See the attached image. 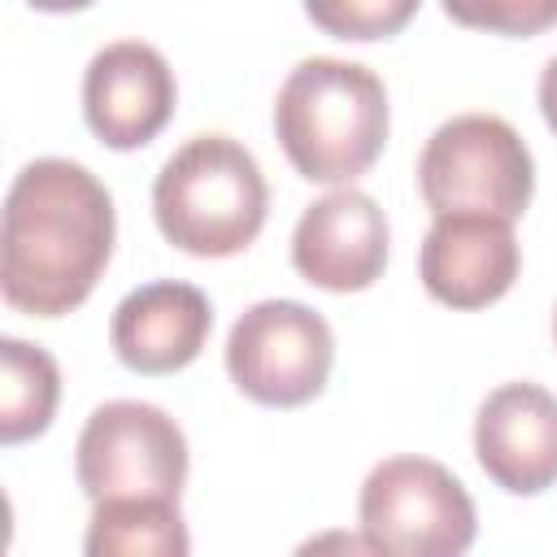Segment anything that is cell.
I'll list each match as a JSON object with an SVG mask.
<instances>
[{
	"instance_id": "cell-1",
	"label": "cell",
	"mask_w": 557,
	"mask_h": 557,
	"mask_svg": "<svg viewBox=\"0 0 557 557\" xmlns=\"http://www.w3.org/2000/svg\"><path fill=\"white\" fill-rule=\"evenodd\" d=\"M117 239L109 187L78 161L39 157L17 170L0 226L4 305L30 318L74 313L100 283Z\"/></svg>"
},
{
	"instance_id": "cell-2",
	"label": "cell",
	"mask_w": 557,
	"mask_h": 557,
	"mask_svg": "<svg viewBox=\"0 0 557 557\" xmlns=\"http://www.w3.org/2000/svg\"><path fill=\"white\" fill-rule=\"evenodd\" d=\"M387 126V87L361 61L305 57L274 96V135L309 183H357L383 157Z\"/></svg>"
},
{
	"instance_id": "cell-3",
	"label": "cell",
	"mask_w": 557,
	"mask_h": 557,
	"mask_svg": "<svg viewBox=\"0 0 557 557\" xmlns=\"http://www.w3.org/2000/svg\"><path fill=\"white\" fill-rule=\"evenodd\" d=\"M270 209L257 157L231 135H191L152 183V218L165 244L191 257L244 252Z\"/></svg>"
},
{
	"instance_id": "cell-4",
	"label": "cell",
	"mask_w": 557,
	"mask_h": 557,
	"mask_svg": "<svg viewBox=\"0 0 557 557\" xmlns=\"http://www.w3.org/2000/svg\"><path fill=\"white\" fill-rule=\"evenodd\" d=\"M418 187L426 209L492 213L518 222L535 191V161L527 139L496 113H461L435 126L418 157Z\"/></svg>"
},
{
	"instance_id": "cell-5",
	"label": "cell",
	"mask_w": 557,
	"mask_h": 557,
	"mask_svg": "<svg viewBox=\"0 0 557 557\" xmlns=\"http://www.w3.org/2000/svg\"><path fill=\"white\" fill-rule=\"evenodd\" d=\"M357 518L366 548L387 557H457L479 531L470 492L431 457L379 461L361 483Z\"/></svg>"
},
{
	"instance_id": "cell-6",
	"label": "cell",
	"mask_w": 557,
	"mask_h": 557,
	"mask_svg": "<svg viewBox=\"0 0 557 557\" xmlns=\"http://www.w3.org/2000/svg\"><path fill=\"white\" fill-rule=\"evenodd\" d=\"M335 366L326 318L300 300H257L226 335L231 383L270 409H296L322 396Z\"/></svg>"
},
{
	"instance_id": "cell-7",
	"label": "cell",
	"mask_w": 557,
	"mask_h": 557,
	"mask_svg": "<svg viewBox=\"0 0 557 557\" xmlns=\"http://www.w3.org/2000/svg\"><path fill=\"white\" fill-rule=\"evenodd\" d=\"M74 474L91 505L113 496L178 500L187 483V435L148 400H109L78 431Z\"/></svg>"
},
{
	"instance_id": "cell-8",
	"label": "cell",
	"mask_w": 557,
	"mask_h": 557,
	"mask_svg": "<svg viewBox=\"0 0 557 557\" xmlns=\"http://www.w3.org/2000/svg\"><path fill=\"white\" fill-rule=\"evenodd\" d=\"M178 83L170 61L139 39L100 48L83 70V117L104 148L131 152L152 144L174 117Z\"/></svg>"
},
{
	"instance_id": "cell-9",
	"label": "cell",
	"mask_w": 557,
	"mask_h": 557,
	"mask_svg": "<svg viewBox=\"0 0 557 557\" xmlns=\"http://www.w3.org/2000/svg\"><path fill=\"white\" fill-rule=\"evenodd\" d=\"M387 244L392 231L379 200L348 183L318 196L300 213L292 231V265L305 283L322 292H366L383 278Z\"/></svg>"
},
{
	"instance_id": "cell-10",
	"label": "cell",
	"mask_w": 557,
	"mask_h": 557,
	"mask_svg": "<svg viewBox=\"0 0 557 557\" xmlns=\"http://www.w3.org/2000/svg\"><path fill=\"white\" fill-rule=\"evenodd\" d=\"M522 265V248L509 218L492 213H440L418 248L422 287L448 309L496 305Z\"/></svg>"
},
{
	"instance_id": "cell-11",
	"label": "cell",
	"mask_w": 557,
	"mask_h": 557,
	"mask_svg": "<svg viewBox=\"0 0 557 557\" xmlns=\"http://www.w3.org/2000/svg\"><path fill=\"white\" fill-rule=\"evenodd\" d=\"M474 457L509 496H540L557 483V396L540 383H500L474 413Z\"/></svg>"
},
{
	"instance_id": "cell-12",
	"label": "cell",
	"mask_w": 557,
	"mask_h": 557,
	"mask_svg": "<svg viewBox=\"0 0 557 557\" xmlns=\"http://www.w3.org/2000/svg\"><path fill=\"white\" fill-rule=\"evenodd\" d=\"M213 331V305L200 287L157 278L126 292L109 322L117 361L135 374H174L200 357Z\"/></svg>"
},
{
	"instance_id": "cell-13",
	"label": "cell",
	"mask_w": 557,
	"mask_h": 557,
	"mask_svg": "<svg viewBox=\"0 0 557 557\" xmlns=\"http://www.w3.org/2000/svg\"><path fill=\"white\" fill-rule=\"evenodd\" d=\"M87 557H187L191 535L170 496H113L96 500L87 540Z\"/></svg>"
},
{
	"instance_id": "cell-14",
	"label": "cell",
	"mask_w": 557,
	"mask_h": 557,
	"mask_svg": "<svg viewBox=\"0 0 557 557\" xmlns=\"http://www.w3.org/2000/svg\"><path fill=\"white\" fill-rule=\"evenodd\" d=\"M57 400H61V370L52 352L17 335H4L0 339V440L13 448L44 435L57 418Z\"/></svg>"
},
{
	"instance_id": "cell-15",
	"label": "cell",
	"mask_w": 557,
	"mask_h": 557,
	"mask_svg": "<svg viewBox=\"0 0 557 557\" xmlns=\"http://www.w3.org/2000/svg\"><path fill=\"white\" fill-rule=\"evenodd\" d=\"M418 4L422 0H305V13L331 39L370 44L400 35L413 22Z\"/></svg>"
},
{
	"instance_id": "cell-16",
	"label": "cell",
	"mask_w": 557,
	"mask_h": 557,
	"mask_svg": "<svg viewBox=\"0 0 557 557\" xmlns=\"http://www.w3.org/2000/svg\"><path fill=\"white\" fill-rule=\"evenodd\" d=\"M457 26L531 39L557 26V0H440Z\"/></svg>"
},
{
	"instance_id": "cell-17",
	"label": "cell",
	"mask_w": 557,
	"mask_h": 557,
	"mask_svg": "<svg viewBox=\"0 0 557 557\" xmlns=\"http://www.w3.org/2000/svg\"><path fill=\"white\" fill-rule=\"evenodd\" d=\"M540 113H544V122H548V131L557 135V57L544 65V74H540Z\"/></svg>"
},
{
	"instance_id": "cell-18",
	"label": "cell",
	"mask_w": 557,
	"mask_h": 557,
	"mask_svg": "<svg viewBox=\"0 0 557 557\" xmlns=\"http://www.w3.org/2000/svg\"><path fill=\"white\" fill-rule=\"evenodd\" d=\"M26 4L39 13H78V9H91L96 0H26Z\"/></svg>"
},
{
	"instance_id": "cell-19",
	"label": "cell",
	"mask_w": 557,
	"mask_h": 557,
	"mask_svg": "<svg viewBox=\"0 0 557 557\" xmlns=\"http://www.w3.org/2000/svg\"><path fill=\"white\" fill-rule=\"evenodd\" d=\"M553 339H557V313H553Z\"/></svg>"
}]
</instances>
